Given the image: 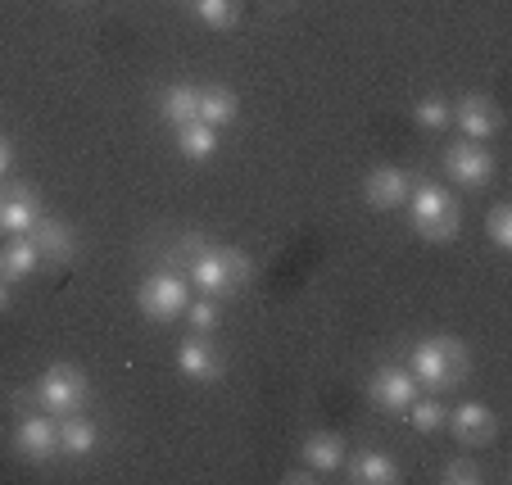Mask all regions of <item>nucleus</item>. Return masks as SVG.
I'll return each mask as SVG.
<instances>
[{
    "label": "nucleus",
    "mask_w": 512,
    "mask_h": 485,
    "mask_svg": "<svg viewBox=\"0 0 512 485\" xmlns=\"http://www.w3.org/2000/svg\"><path fill=\"white\" fill-rule=\"evenodd\" d=\"M14 164V150H10V141H5V136H0V177H5V168Z\"/></svg>",
    "instance_id": "29"
},
{
    "label": "nucleus",
    "mask_w": 512,
    "mask_h": 485,
    "mask_svg": "<svg viewBox=\"0 0 512 485\" xmlns=\"http://www.w3.org/2000/svg\"><path fill=\"white\" fill-rule=\"evenodd\" d=\"M177 372H182L186 381H218L227 372V359L218 350H213V340L204 336V331H195V336H186L182 345H177Z\"/></svg>",
    "instance_id": "8"
},
{
    "label": "nucleus",
    "mask_w": 512,
    "mask_h": 485,
    "mask_svg": "<svg viewBox=\"0 0 512 485\" xmlns=\"http://www.w3.org/2000/svg\"><path fill=\"white\" fill-rule=\"evenodd\" d=\"M349 481L354 485H395L399 481V463L386 454V449H363V454L349 458Z\"/></svg>",
    "instance_id": "14"
},
{
    "label": "nucleus",
    "mask_w": 512,
    "mask_h": 485,
    "mask_svg": "<svg viewBox=\"0 0 512 485\" xmlns=\"http://www.w3.org/2000/svg\"><path fill=\"white\" fill-rule=\"evenodd\" d=\"M408 191H413V177L404 173V168H372L368 177H363V200L372 204V209H381V214H390V209H399V204L408 200Z\"/></svg>",
    "instance_id": "11"
},
{
    "label": "nucleus",
    "mask_w": 512,
    "mask_h": 485,
    "mask_svg": "<svg viewBox=\"0 0 512 485\" xmlns=\"http://www.w3.org/2000/svg\"><path fill=\"white\" fill-rule=\"evenodd\" d=\"M28 236L37 241L41 259H50V263H68L78 254V241H73V232H68L59 218H37V227H32Z\"/></svg>",
    "instance_id": "15"
},
{
    "label": "nucleus",
    "mask_w": 512,
    "mask_h": 485,
    "mask_svg": "<svg viewBox=\"0 0 512 485\" xmlns=\"http://www.w3.org/2000/svg\"><path fill=\"white\" fill-rule=\"evenodd\" d=\"M195 114H200V87H191V82H173V87L159 96V118H164L168 127L191 123Z\"/></svg>",
    "instance_id": "19"
},
{
    "label": "nucleus",
    "mask_w": 512,
    "mask_h": 485,
    "mask_svg": "<svg viewBox=\"0 0 512 485\" xmlns=\"http://www.w3.org/2000/svg\"><path fill=\"white\" fill-rule=\"evenodd\" d=\"M445 173H449V182L472 186L476 191V186H490L494 159H490V150L476 146V141H458V146L445 150Z\"/></svg>",
    "instance_id": "9"
},
{
    "label": "nucleus",
    "mask_w": 512,
    "mask_h": 485,
    "mask_svg": "<svg viewBox=\"0 0 512 485\" xmlns=\"http://www.w3.org/2000/svg\"><path fill=\"white\" fill-rule=\"evenodd\" d=\"M182 250H191V286L200 295H232L223 272V245H209L200 236H186Z\"/></svg>",
    "instance_id": "7"
},
{
    "label": "nucleus",
    "mask_w": 512,
    "mask_h": 485,
    "mask_svg": "<svg viewBox=\"0 0 512 485\" xmlns=\"http://www.w3.org/2000/svg\"><path fill=\"white\" fill-rule=\"evenodd\" d=\"M41 268V250L32 236H14L5 250H0V282H23Z\"/></svg>",
    "instance_id": "16"
},
{
    "label": "nucleus",
    "mask_w": 512,
    "mask_h": 485,
    "mask_svg": "<svg viewBox=\"0 0 512 485\" xmlns=\"http://www.w3.org/2000/svg\"><path fill=\"white\" fill-rule=\"evenodd\" d=\"M454 118H458V127H463V136H467V141H476V146H485V141H494V136H499V109H494L490 96L458 100Z\"/></svg>",
    "instance_id": "12"
},
{
    "label": "nucleus",
    "mask_w": 512,
    "mask_h": 485,
    "mask_svg": "<svg viewBox=\"0 0 512 485\" xmlns=\"http://www.w3.org/2000/svg\"><path fill=\"white\" fill-rule=\"evenodd\" d=\"M191 5L204 28H213V32L236 28V0H191Z\"/></svg>",
    "instance_id": "24"
},
{
    "label": "nucleus",
    "mask_w": 512,
    "mask_h": 485,
    "mask_svg": "<svg viewBox=\"0 0 512 485\" xmlns=\"http://www.w3.org/2000/svg\"><path fill=\"white\" fill-rule=\"evenodd\" d=\"M313 476H318V472H286V476H281V481H286V485H295V481H300V485H309Z\"/></svg>",
    "instance_id": "30"
},
{
    "label": "nucleus",
    "mask_w": 512,
    "mask_h": 485,
    "mask_svg": "<svg viewBox=\"0 0 512 485\" xmlns=\"http://www.w3.org/2000/svg\"><path fill=\"white\" fill-rule=\"evenodd\" d=\"M304 467L309 472H340L345 467V440L336 431H313L304 440Z\"/></svg>",
    "instance_id": "17"
},
{
    "label": "nucleus",
    "mask_w": 512,
    "mask_h": 485,
    "mask_svg": "<svg viewBox=\"0 0 512 485\" xmlns=\"http://www.w3.org/2000/svg\"><path fill=\"white\" fill-rule=\"evenodd\" d=\"M186 304H191V291H186V277L159 268L150 272L141 286H136V309L150 322H177L186 318Z\"/></svg>",
    "instance_id": "3"
},
{
    "label": "nucleus",
    "mask_w": 512,
    "mask_h": 485,
    "mask_svg": "<svg viewBox=\"0 0 512 485\" xmlns=\"http://www.w3.org/2000/svg\"><path fill=\"white\" fill-rule=\"evenodd\" d=\"M440 481H445V485H481V481H485V472L472 463V458H454V463H445Z\"/></svg>",
    "instance_id": "27"
},
{
    "label": "nucleus",
    "mask_w": 512,
    "mask_h": 485,
    "mask_svg": "<svg viewBox=\"0 0 512 485\" xmlns=\"http://www.w3.org/2000/svg\"><path fill=\"white\" fill-rule=\"evenodd\" d=\"M41 218V204L32 200V191L14 186L10 195H0V232L5 236H28Z\"/></svg>",
    "instance_id": "13"
},
{
    "label": "nucleus",
    "mask_w": 512,
    "mask_h": 485,
    "mask_svg": "<svg viewBox=\"0 0 512 485\" xmlns=\"http://www.w3.org/2000/svg\"><path fill=\"white\" fill-rule=\"evenodd\" d=\"M14 449L28 463H50L59 454V422L50 418L46 408L41 413H23L19 427H14Z\"/></svg>",
    "instance_id": "6"
},
{
    "label": "nucleus",
    "mask_w": 512,
    "mask_h": 485,
    "mask_svg": "<svg viewBox=\"0 0 512 485\" xmlns=\"http://www.w3.org/2000/svg\"><path fill=\"white\" fill-rule=\"evenodd\" d=\"M417 395H422V386H417L413 372L399 368V363H381L368 381V399L381 408V413H404Z\"/></svg>",
    "instance_id": "5"
},
{
    "label": "nucleus",
    "mask_w": 512,
    "mask_h": 485,
    "mask_svg": "<svg viewBox=\"0 0 512 485\" xmlns=\"http://www.w3.org/2000/svg\"><path fill=\"white\" fill-rule=\"evenodd\" d=\"M96 445H100L96 422H87L82 413H68V418H59V454H64V458H87Z\"/></svg>",
    "instance_id": "18"
},
{
    "label": "nucleus",
    "mask_w": 512,
    "mask_h": 485,
    "mask_svg": "<svg viewBox=\"0 0 512 485\" xmlns=\"http://www.w3.org/2000/svg\"><path fill=\"white\" fill-rule=\"evenodd\" d=\"M37 404L46 408L55 422L68 418V413H82V404H87V377H82L73 363H55V368H46L37 381Z\"/></svg>",
    "instance_id": "4"
},
{
    "label": "nucleus",
    "mask_w": 512,
    "mask_h": 485,
    "mask_svg": "<svg viewBox=\"0 0 512 485\" xmlns=\"http://www.w3.org/2000/svg\"><path fill=\"white\" fill-rule=\"evenodd\" d=\"M236 91H227V87H200V123H209V127H227L236 118Z\"/></svg>",
    "instance_id": "21"
},
{
    "label": "nucleus",
    "mask_w": 512,
    "mask_h": 485,
    "mask_svg": "<svg viewBox=\"0 0 512 485\" xmlns=\"http://www.w3.org/2000/svg\"><path fill=\"white\" fill-rule=\"evenodd\" d=\"M445 422H449V431H454V440L463 449H481V445H490V440L499 436V418H494L485 404H476V399L458 404Z\"/></svg>",
    "instance_id": "10"
},
{
    "label": "nucleus",
    "mask_w": 512,
    "mask_h": 485,
    "mask_svg": "<svg viewBox=\"0 0 512 485\" xmlns=\"http://www.w3.org/2000/svg\"><path fill=\"white\" fill-rule=\"evenodd\" d=\"M408 372L422 390L431 395H449V390L463 386L467 377V345L458 336H426L413 345L408 354Z\"/></svg>",
    "instance_id": "1"
},
{
    "label": "nucleus",
    "mask_w": 512,
    "mask_h": 485,
    "mask_svg": "<svg viewBox=\"0 0 512 485\" xmlns=\"http://www.w3.org/2000/svg\"><path fill=\"white\" fill-rule=\"evenodd\" d=\"M404 413H408V422H413V431H422V436H431V431H440V427H445V418H449V413H445V404H440V395H431V399H422V395H417L413 404L404 408Z\"/></svg>",
    "instance_id": "22"
},
{
    "label": "nucleus",
    "mask_w": 512,
    "mask_h": 485,
    "mask_svg": "<svg viewBox=\"0 0 512 485\" xmlns=\"http://www.w3.org/2000/svg\"><path fill=\"white\" fill-rule=\"evenodd\" d=\"M10 309V291H5V282H0V313Z\"/></svg>",
    "instance_id": "31"
},
{
    "label": "nucleus",
    "mask_w": 512,
    "mask_h": 485,
    "mask_svg": "<svg viewBox=\"0 0 512 485\" xmlns=\"http://www.w3.org/2000/svg\"><path fill=\"white\" fill-rule=\"evenodd\" d=\"M223 272H227V286H232V291H241V286L254 277L250 254L236 250V245H223Z\"/></svg>",
    "instance_id": "25"
},
{
    "label": "nucleus",
    "mask_w": 512,
    "mask_h": 485,
    "mask_svg": "<svg viewBox=\"0 0 512 485\" xmlns=\"http://www.w3.org/2000/svg\"><path fill=\"white\" fill-rule=\"evenodd\" d=\"M186 318H191L195 331H204V336H209V331L218 327V304H213V295H204V300L186 304Z\"/></svg>",
    "instance_id": "28"
},
{
    "label": "nucleus",
    "mask_w": 512,
    "mask_h": 485,
    "mask_svg": "<svg viewBox=\"0 0 512 485\" xmlns=\"http://www.w3.org/2000/svg\"><path fill=\"white\" fill-rule=\"evenodd\" d=\"M173 132H177V150H182V159H195V164H204V159L218 155V127L191 118V123L173 127Z\"/></svg>",
    "instance_id": "20"
},
{
    "label": "nucleus",
    "mask_w": 512,
    "mask_h": 485,
    "mask_svg": "<svg viewBox=\"0 0 512 485\" xmlns=\"http://www.w3.org/2000/svg\"><path fill=\"white\" fill-rule=\"evenodd\" d=\"M413 118H417V127H426V132H445L449 118H454V105H449L445 96H422L413 105Z\"/></svg>",
    "instance_id": "23"
},
{
    "label": "nucleus",
    "mask_w": 512,
    "mask_h": 485,
    "mask_svg": "<svg viewBox=\"0 0 512 485\" xmlns=\"http://www.w3.org/2000/svg\"><path fill=\"white\" fill-rule=\"evenodd\" d=\"M485 232H490V241L499 245V250H512V209L508 204H494L490 214H485Z\"/></svg>",
    "instance_id": "26"
},
{
    "label": "nucleus",
    "mask_w": 512,
    "mask_h": 485,
    "mask_svg": "<svg viewBox=\"0 0 512 485\" xmlns=\"http://www.w3.org/2000/svg\"><path fill=\"white\" fill-rule=\"evenodd\" d=\"M408 214H413V232L426 241H454L458 236V200L449 186L440 182H417L408 191Z\"/></svg>",
    "instance_id": "2"
}]
</instances>
